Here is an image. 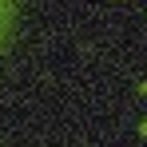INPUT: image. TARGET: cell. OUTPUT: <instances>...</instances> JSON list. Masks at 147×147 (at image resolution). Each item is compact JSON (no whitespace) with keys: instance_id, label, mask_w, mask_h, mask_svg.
<instances>
[{"instance_id":"6da1fadb","label":"cell","mask_w":147,"mask_h":147,"mask_svg":"<svg viewBox=\"0 0 147 147\" xmlns=\"http://www.w3.org/2000/svg\"><path fill=\"white\" fill-rule=\"evenodd\" d=\"M24 24V0H0V60L16 48Z\"/></svg>"}]
</instances>
